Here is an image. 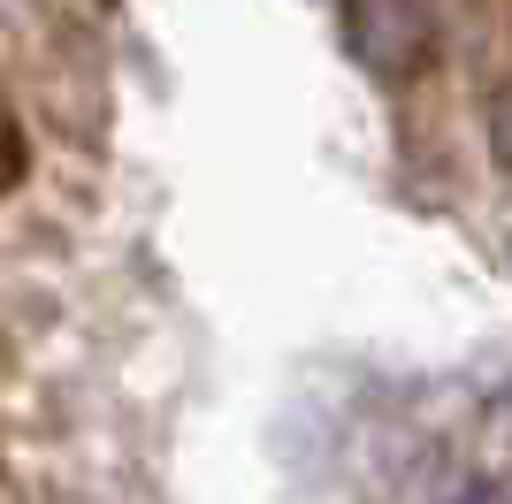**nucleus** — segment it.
Here are the masks:
<instances>
[{"instance_id": "nucleus-4", "label": "nucleus", "mask_w": 512, "mask_h": 504, "mask_svg": "<svg viewBox=\"0 0 512 504\" xmlns=\"http://www.w3.org/2000/svg\"><path fill=\"white\" fill-rule=\"evenodd\" d=\"M0 359H8V336H0Z\"/></svg>"}, {"instance_id": "nucleus-1", "label": "nucleus", "mask_w": 512, "mask_h": 504, "mask_svg": "<svg viewBox=\"0 0 512 504\" xmlns=\"http://www.w3.org/2000/svg\"><path fill=\"white\" fill-rule=\"evenodd\" d=\"M344 39L375 77H421L436 62V0H344Z\"/></svg>"}, {"instance_id": "nucleus-3", "label": "nucleus", "mask_w": 512, "mask_h": 504, "mask_svg": "<svg viewBox=\"0 0 512 504\" xmlns=\"http://www.w3.org/2000/svg\"><path fill=\"white\" fill-rule=\"evenodd\" d=\"M490 138H497V153L512 161V84L497 92V107H490Z\"/></svg>"}, {"instance_id": "nucleus-5", "label": "nucleus", "mask_w": 512, "mask_h": 504, "mask_svg": "<svg viewBox=\"0 0 512 504\" xmlns=\"http://www.w3.org/2000/svg\"><path fill=\"white\" fill-rule=\"evenodd\" d=\"M0 504H16V497H8V489H0Z\"/></svg>"}, {"instance_id": "nucleus-2", "label": "nucleus", "mask_w": 512, "mask_h": 504, "mask_svg": "<svg viewBox=\"0 0 512 504\" xmlns=\"http://www.w3.org/2000/svg\"><path fill=\"white\" fill-rule=\"evenodd\" d=\"M23 168H31V138H23V123L8 115V100H0V191H16Z\"/></svg>"}]
</instances>
